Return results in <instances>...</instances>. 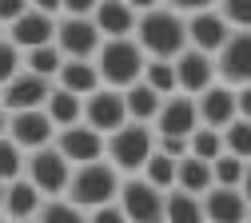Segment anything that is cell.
Wrapping results in <instances>:
<instances>
[{
	"label": "cell",
	"instance_id": "30bf717a",
	"mask_svg": "<svg viewBox=\"0 0 251 223\" xmlns=\"http://www.w3.org/2000/svg\"><path fill=\"white\" fill-rule=\"evenodd\" d=\"M84 124L92 127V132H100L104 140L112 132H120L124 124H128V108H124V92L116 88H96L84 100Z\"/></svg>",
	"mask_w": 251,
	"mask_h": 223
},
{
	"label": "cell",
	"instance_id": "f1b7e54d",
	"mask_svg": "<svg viewBox=\"0 0 251 223\" xmlns=\"http://www.w3.org/2000/svg\"><path fill=\"white\" fill-rule=\"evenodd\" d=\"M155 191H164V196H168V191L176 187V159H168V155H160V151H155L151 159H148V164H144V172H140Z\"/></svg>",
	"mask_w": 251,
	"mask_h": 223
},
{
	"label": "cell",
	"instance_id": "484cf974",
	"mask_svg": "<svg viewBox=\"0 0 251 223\" xmlns=\"http://www.w3.org/2000/svg\"><path fill=\"white\" fill-rule=\"evenodd\" d=\"M60 68H64V56H60L56 44H44V48L24 52V72H32V76H40V80H52V84H56Z\"/></svg>",
	"mask_w": 251,
	"mask_h": 223
},
{
	"label": "cell",
	"instance_id": "e575fe53",
	"mask_svg": "<svg viewBox=\"0 0 251 223\" xmlns=\"http://www.w3.org/2000/svg\"><path fill=\"white\" fill-rule=\"evenodd\" d=\"M215 8L227 20L231 32H251V0H224V4H215Z\"/></svg>",
	"mask_w": 251,
	"mask_h": 223
},
{
	"label": "cell",
	"instance_id": "44dd1931",
	"mask_svg": "<svg viewBox=\"0 0 251 223\" xmlns=\"http://www.w3.org/2000/svg\"><path fill=\"white\" fill-rule=\"evenodd\" d=\"M56 88H64V92L80 96V100H88V96L100 88L96 64L92 60H64V68H60V76H56Z\"/></svg>",
	"mask_w": 251,
	"mask_h": 223
},
{
	"label": "cell",
	"instance_id": "4dcf8cb0",
	"mask_svg": "<svg viewBox=\"0 0 251 223\" xmlns=\"http://www.w3.org/2000/svg\"><path fill=\"white\" fill-rule=\"evenodd\" d=\"M36 223H88V211H80L76 203H68L64 196H60V199H44Z\"/></svg>",
	"mask_w": 251,
	"mask_h": 223
},
{
	"label": "cell",
	"instance_id": "603a6c76",
	"mask_svg": "<svg viewBox=\"0 0 251 223\" xmlns=\"http://www.w3.org/2000/svg\"><path fill=\"white\" fill-rule=\"evenodd\" d=\"M176 187L187 191V196H207V191L215 187L211 179V164H203V159H192V155H183L179 164H176Z\"/></svg>",
	"mask_w": 251,
	"mask_h": 223
},
{
	"label": "cell",
	"instance_id": "5b68a950",
	"mask_svg": "<svg viewBox=\"0 0 251 223\" xmlns=\"http://www.w3.org/2000/svg\"><path fill=\"white\" fill-rule=\"evenodd\" d=\"M24 179L32 183L44 199H60L68 191V179H72V164L64 155H60L56 148H40L28 155V164H24Z\"/></svg>",
	"mask_w": 251,
	"mask_h": 223
},
{
	"label": "cell",
	"instance_id": "74e56055",
	"mask_svg": "<svg viewBox=\"0 0 251 223\" xmlns=\"http://www.w3.org/2000/svg\"><path fill=\"white\" fill-rule=\"evenodd\" d=\"M88 223H128V215L120 211V203H108V207L88 211Z\"/></svg>",
	"mask_w": 251,
	"mask_h": 223
},
{
	"label": "cell",
	"instance_id": "2e32d148",
	"mask_svg": "<svg viewBox=\"0 0 251 223\" xmlns=\"http://www.w3.org/2000/svg\"><path fill=\"white\" fill-rule=\"evenodd\" d=\"M56 16L40 12L36 4H28V12L8 28V40L20 48V52H32V48H44V44H56Z\"/></svg>",
	"mask_w": 251,
	"mask_h": 223
},
{
	"label": "cell",
	"instance_id": "1f68e13d",
	"mask_svg": "<svg viewBox=\"0 0 251 223\" xmlns=\"http://www.w3.org/2000/svg\"><path fill=\"white\" fill-rule=\"evenodd\" d=\"M24 164H28V155L8 136H0V183H16L24 175Z\"/></svg>",
	"mask_w": 251,
	"mask_h": 223
},
{
	"label": "cell",
	"instance_id": "277c9868",
	"mask_svg": "<svg viewBox=\"0 0 251 223\" xmlns=\"http://www.w3.org/2000/svg\"><path fill=\"white\" fill-rule=\"evenodd\" d=\"M155 155V127L148 124H124L120 132L108 136V148H104V159L124 175V179H132L144 172V164Z\"/></svg>",
	"mask_w": 251,
	"mask_h": 223
},
{
	"label": "cell",
	"instance_id": "ab89813d",
	"mask_svg": "<svg viewBox=\"0 0 251 223\" xmlns=\"http://www.w3.org/2000/svg\"><path fill=\"white\" fill-rule=\"evenodd\" d=\"M239 191H243V199H247V207H251V164H247V172H243V183H239Z\"/></svg>",
	"mask_w": 251,
	"mask_h": 223
},
{
	"label": "cell",
	"instance_id": "f6af8a7d",
	"mask_svg": "<svg viewBox=\"0 0 251 223\" xmlns=\"http://www.w3.org/2000/svg\"><path fill=\"white\" fill-rule=\"evenodd\" d=\"M0 32H4V28H0Z\"/></svg>",
	"mask_w": 251,
	"mask_h": 223
},
{
	"label": "cell",
	"instance_id": "7a4b0ae2",
	"mask_svg": "<svg viewBox=\"0 0 251 223\" xmlns=\"http://www.w3.org/2000/svg\"><path fill=\"white\" fill-rule=\"evenodd\" d=\"M120 183H124V175L108 164V159H96V164L72 168L64 199L76 203L80 211H96V207H108V203L120 199Z\"/></svg>",
	"mask_w": 251,
	"mask_h": 223
},
{
	"label": "cell",
	"instance_id": "d590c367",
	"mask_svg": "<svg viewBox=\"0 0 251 223\" xmlns=\"http://www.w3.org/2000/svg\"><path fill=\"white\" fill-rule=\"evenodd\" d=\"M24 12H28V0H0V28L8 32Z\"/></svg>",
	"mask_w": 251,
	"mask_h": 223
},
{
	"label": "cell",
	"instance_id": "cb8c5ba5",
	"mask_svg": "<svg viewBox=\"0 0 251 223\" xmlns=\"http://www.w3.org/2000/svg\"><path fill=\"white\" fill-rule=\"evenodd\" d=\"M160 104H164V100H160V96H155L144 80L124 92V108H128V120H132V124H148V127H151L155 116H160Z\"/></svg>",
	"mask_w": 251,
	"mask_h": 223
},
{
	"label": "cell",
	"instance_id": "8992f818",
	"mask_svg": "<svg viewBox=\"0 0 251 223\" xmlns=\"http://www.w3.org/2000/svg\"><path fill=\"white\" fill-rule=\"evenodd\" d=\"M183 16H187V48H196L203 56H219V48L231 40V28H227L224 16H219L215 4H196Z\"/></svg>",
	"mask_w": 251,
	"mask_h": 223
},
{
	"label": "cell",
	"instance_id": "4316f807",
	"mask_svg": "<svg viewBox=\"0 0 251 223\" xmlns=\"http://www.w3.org/2000/svg\"><path fill=\"white\" fill-rule=\"evenodd\" d=\"M144 84H148L155 96H160V100H168V96H179L172 60H148V64H144Z\"/></svg>",
	"mask_w": 251,
	"mask_h": 223
},
{
	"label": "cell",
	"instance_id": "f35d334b",
	"mask_svg": "<svg viewBox=\"0 0 251 223\" xmlns=\"http://www.w3.org/2000/svg\"><path fill=\"white\" fill-rule=\"evenodd\" d=\"M235 104H239V120L251 124V84L247 88H235Z\"/></svg>",
	"mask_w": 251,
	"mask_h": 223
},
{
	"label": "cell",
	"instance_id": "ba28073f",
	"mask_svg": "<svg viewBox=\"0 0 251 223\" xmlns=\"http://www.w3.org/2000/svg\"><path fill=\"white\" fill-rule=\"evenodd\" d=\"M116 203L128 215V223H164V191H155L144 175L124 179Z\"/></svg>",
	"mask_w": 251,
	"mask_h": 223
},
{
	"label": "cell",
	"instance_id": "60d3db41",
	"mask_svg": "<svg viewBox=\"0 0 251 223\" xmlns=\"http://www.w3.org/2000/svg\"><path fill=\"white\" fill-rule=\"evenodd\" d=\"M0 136H8V112L0 108Z\"/></svg>",
	"mask_w": 251,
	"mask_h": 223
},
{
	"label": "cell",
	"instance_id": "9c48e42d",
	"mask_svg": "<svg viewBox=\"0 0 251 223\" xmlns=\"http://www.w3.org/2000/svg\"><path fill=\"white\" fill-rule=\"evenodd\" d=\"M172 68H176V88L179 96H192V100H200V96L207 88L219 84V72H215V56H203L196 48H187L172 60Z\"/></svg>",
	"mask_w": 251,
	"mask_h": 223
},
{
	"label": "cell",
	"instance_id": "d4e9b609",
	"mask_svg": "<svg viewBox=\"0 0 251 223\" xmlns=\"http://www.w3.org/2000/svg\"><path fill=\"white\" fill-rule=\"evenodd\" d=\"M164 223H207L203 219V199L172 187L164 196Z\"/></svg>",
	"mask_w": 251,
	"mask_h": 223
},
{
	"label": "cell",
	"instance_id": "5bb4252c",
	"mask_svg": "<svg viewBox=\"0 0 251 223\" xmlns=\"http://www.w3.org/2000/svg\"><path fill=\"white\" fill-rule=\"evenodd\" d=\"M52 88H56L52 80H40V76H32V72H20L12 84L0 88V108H4L8 116H16V112H36V108L48 104Z\"/></svg>",
	"mask_w": 251,
	"mask_h": 223
},
{
	"label": "cell",
	"instance_id": "d6986e66",
	"mask_svg": "<svg viewBox=\"0 0 251 223\" xmlns=\"http://www.w3.org/2000/svg\"><path fill=\"white\" fill-rule=\"evenodd\" d=\"M203 219L207 223H247L251 207L239 187H211L203 196Z\"/></svg>",
	"mask_w": 251,
	"mask_h": 223
},
{
	"label": "cell",
	"instance_id": "836d02e7",
	"mask_svg": "<svg viewBox=\"0 0 251 223\" xmlns=\"http://www.w3.org/2000/svg\"><path fill=\"white\" fill-rule=\"evenodd\" d=\"M20 72H24V52H20L8 36H0V88L12 84Z\"/></svg>",
	"mask_w": 251,
	"mask_h": 223
},
{
	"label": "cell",
	"instance_id": "ee69618b",
	"mask_svg": "<svg viewBox=\"0 0 251 223\" xmlns=\"http://www.w3.org/2000/svg\"><path fill=\"white\" fill-rule=\"evenodd\" d=\"M28 223H36V219H28Z\"/></svg>",
	"mask_w": 251,
	"mask_h": 223
},
{
	"label": "cell",
	"instance_id": "e0dca14e",
	"mask_svg": "<svg viewBox=\"0 0 251 223\" xmlns=\"http://www.w3.org/2000/svg\"><path fill=\"white\" fill-rule=\"evenodd\" d=\"M196 108H200V127H211V132H224L227 124H235V120H239L235 88H227V84L207 88L200 100H196Z\"/></svg>",
	"mask_w": 251,
	"mask_h": 223
},
{
	"label": "cell",
	"instance_id": "ac0fdd59",
	"mask_svg": "<svg viewBox=\"0 0 251 223\" xmlns=\"http://www.w3.org/2000/svg\"><path fill=\"white\" fill-rule=\"evenodd\" d=\"M92 20H96V32L104 40H128V36H136L140 12L132 8V0H100Z\"/></svg>",
	"mask_w": 251,
	"mask_h": 223
},
{
	"label": "cell",
	"instance_id": "6da1fadb",
	"mask_svg": "<svg viewBox=\"0 0 251 223\" xmlns=\"http://www.w3.org/2000/svg\"><path fill=\"white\" fill-rule=\"evenodd\" d=\"M140 12L136 20V44L144 48L148 60H176L187 52V16L172 4H148V0H132Z\"/></svg>",
	"mask_w": 251,
	"mask_h": 223
},
{
	"label": "cell",
	"instance_id": "8d00e7d4",
	"mask_svg": "<svg viewBox=\"0 0 251 223\" xmlns=\"http://www.w3.org/2000/svg\"><path fill=\"white\" fill-rule=\"evenodd\" d=\"M155 151L179 164V159L187 155V140H176V136H155Z\"/></svg>",
	"mask_w": 251,
	"mask_h": 223
},
{
	"label": "cell",
	"instance_id": "7c38bea8",
	"mask_svg": "<svg viewBox=\"0 0 251 223\" xmlns=\"http://www.w3.org/2000/svg\"><path fill=\"white\" fill-rule=\"evenodd\" d=\"M219 84L227 88H247L251 84V32H231V40L215 56Z\"/></svg>",
	"mask_w": 251,
	"mask_h": 223
},
{
	"label": "cell",
	"instance_id": "f546056e",
	"mask_svg": "<svg viewBox=\"0 0 251 223\" xmlns=\"http://www.w3.org/2000/svg\"><path fill=\"white\" fill-rule=\"evenodd\" d=\"M224 151L243 159V164H251V124L247 120H235L224 127Z\"/></svg>",
	"mask_w": 251,
	"mask_h": 223
},
{
	"label": "cell",
	"instance_id": "b9f144b4",
	"mask_svg": "<svg viewBox=\"0 0 251 223\" xmlns=\"http://www.w3.org/2000/svg\"><path fill=\"white\" fill-rule=\"evenodd\" d=\"M4 191H8V183H0V215H4Z\"/></svg>",
	"mask_w": 251,
	"mask_h": 223
},
{
	"label": "cell",
	"instance_id": "4fadbf2b",
	"mask_svg": "<svg viewBox=\"0 0 251 223\" xmlns=\"http://www.w3.org/2000/svg\"><path fill=\"white\" fill-rule=\"evenodd\" d=\"M52 148L64 155L72 168H84V164H96V159H104L108 140H104L100 132H92L88 124H76V127H64V132H56V144H52Z\"/></svg>",
	"mask_w": 251,
	"mask_h": 223
},
{
	"label": "cell",
	"instance_id": "8fae6325",
	"mask_svg": "<svg viewBox=\"0 0 251 223\" xmlns=\"http://www.w3.org/2000/svg\"><path fill=\"white\" fill-rule=\"evenodd\" d=\"M8 140H12L24 155H32V151L56 144V127H52V120H48L44 108H36V112H16V116H8Z\"/></svg>",
	"mask_w": 251,
	"mask_h": 223
},
{
	"label": "cell",
	"instance_id": "3957f363",
	"mask_svg": "<svg viewBox=\"0 0 251 223\" xmlns=\"http://www.w3.org/2000/svg\"><path fill=\"white\" fill-rule=\"evenodd\" d=\"M96 72H100V88H116V92H128L132 84L144 80V48L136 44V36L128 40H104L100 52H96Z\"/></svg>",
	"mask_w": 251,
	"mask_h": 223
},
{
	"label": "cell",
	"instance_id": "d6a6232c",
	"mask_svg": "<svg viewBox=\"0 0 251 223\" xmlns=\"http://www.w3.org/2000/svg\"><path fill=\"white\" fill-rule=\"evenodd\" d=\"M243 172H247V164H243V159H235V155H227V151L211 164L215 187H239V183H243Z\"/></svg>",
	"mask_w": 251,
	"mask_h": 223
},
{
	"label": "cell",
	"instance_id": "7402d4cb",
	"mask_svg": "<svg viewBox=\"0 0 251 223\" xmlns=\"http://www.w3.org/2000/svg\"><path fill=\"white\" fill-rule=\"evenodd\" d=\"M44 112H48V120H52V127H56V132L84 124V100H80V96H72V92H64V88H52V96H48Z\"/></svg>",
	"mask_w": 251,
	"mask_h": 223
},
{
	"label": "cell",
	"instance_id": "bcb514c9",
	"mask_svg": "<svg viewBox=\"0 0 251 223\" xmlns=\"http://www.w3.org/2000/svg\"><path fill=\"white\" fill-rule=\"evenodd\" d=\"M247 223H251V219H247Z\"/></svg>",
	"mask_w": 251,
	"mask_h": 223
},
{
	"label": "cell",
	"instance_id": "7bdbcfd3",
	"mask_svg": "<svg viewBox=\"0 0 251 223\" xmlns=\"http://www.w3.org/2000/svg\"><path fill=\"white\" fill-rule=\"evenodd\" d=\"M0 223H8V219H4V215H0Z\"/></svg>",
	"mask_w": 251,
	"mask_h": 223
},
{
	"label": "cell",
	"instance_id": "52a82bcc",
	"mask_svg": "<svg viewBox=\"0 0 251 223\" xmlns=\"http://www.w3.org/2000/svg\"><path fill=\"white\" fill-rule=\"evenodd\" d=\"M104 36L96 32L92 16H60L56 24V48L64 60H96Z\"/></svg>",
	"mask_w": 251,
	"mask_h": 223
},
{
	"label": "cell",
	"instance_id": "ffe728a7",
	"mask_svg": "<svg viewBox=\"0 0 251 223\" xmlns=\"http://www.w3.org/2000/svg\"><path fill=\"white\" fill-rule=\"evenodd\" d=\"M40 207H44V196H40V191L28 183L24 175H20L16 183H8V191H4V219H8V223H28V219H36Z\"/></svg>",
	"mask_w": 251,
	"mask_h": 223
},
{
	"label": "cell",
	"instance_id": "9a60e30c",
	"mask_svg": "<svg viewBox=\"0 0 251 223\" xmlns=\"http://www.w3.org/2000/svg\"><path fill=\"white\" fill-rule=\"evenodd\" d=\"M155 136H176V140H187L200 127V108L192 96H168L160 104V116H155Z\"/></svg>",
	"mask_w": 251,
	"mask_h": 223
},
{
	"label": "cell",
	"instance_id": "83f0119b",
	"mask_svg": "<svg viewBox=\"0 0 251 223\" xmlns=\"http://www.w3.org/2000/svg\"><path fill=\"white\" fill-rule=\"evenodd\" d=\"M187 155L192 159H203V164H215L224 155V132H211V127H196L187 136Z\"/></svg>",
	"mask_w": 251,
	"mask_h": 223
}]
</instances>
